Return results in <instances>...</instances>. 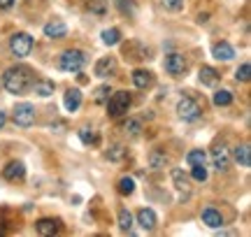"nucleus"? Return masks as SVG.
Instances as JSON below:
<instances>
[{
    "instance_id": "13",
    "label": "nucleus",
    "mask_w": 251,
    "mask_h": 237,
    "mask_svg": "<svg viewBox=\"0 0 251 237\" xmlns=\"http://www.w3.org/2000/svg\"><path fill=\"white\" fill-rule=\"evenodd\" d=\"M114 68H117V61L112 56H105V58H100L98 63H96L93 72H96V77H109V74L114 72Z\"/></svg>"
},
{
    "instance_id": "1",
    "label": "nucleus",
    "mask_w": 251,
    "mask_h": 237,
    "mask_svg": "<svg viewBox=\"0 0 251 237\" xmlns=\"http://www.w3.org/2000/svg\"><path fill=\"white\" fill-rule=\"evenodd\" d=\"M30 82H33V74H30V70H28L26 65H12V68H7L5 74H2V86H5L9 93H14V95L26 93Z\"/></svg>"
},
{
    "instance_id": "25",
    "label": "nucleus",
    "mask_w": 251,
    "mask_h": 237,
    "mask_svg": "<svg viewBox=\"0 0 251 237\" xmlns=\"http://www.w3.org/2000/svg\"><path fill=\"white\" fill-rule=\"evenodd\" d=\"M102 42L107 47H114L121 42V30L119 28H107V30H102Z\"/></svg>"
},
{
    "instance_id": "19",
    "label": "nucleus",
    "mask_w": 251,
    "mask_h": 237,
    "mask_svg": "<svg viewBox=\"0 0 251 237\" xmlns=\"http://www.w3.org/2000/svg\"><path fill=\"white\" fill-rule=\"evenodd\" d=\"M233 156H235V161L242 165V167H249L251 165V149H249V144H237L235 146V151H233Z\"/></svg>"
},
{
    "instance_id": "8",
    "label": "nucleus",
    "mask_w": 251,
    "mask_h": 237,
    "mask_svg": "<svg viewBox=\"0 0 251 237\" xmlns=\"http://www.w3.org/2000/svg\"><path fill=\"white\" fill-rule=\"evenodd\" d=\"M212 163L219 172H226L228 167H230V151L226 149L224 144H219L212 149Z\"/></svg>"
},
{
    "instance_id": "31",
    "label": "nucleus",
    "mask_w": 251,
    "mask_h": 237,
    "mask_svg": "<svg viewBox=\"0 0 251 237\" xmlns=\"http://www.w3.org/2000/svg\"><path fill=\"white\" fill-rule=\"evenodd\" d=\"M249 72H251V65L242 63L237 68V72H235V79H237V82H249Z\"/></svg>"
},
{
    "instance_id": "35",
    "label": "nucleus",
    "mask_w": 251,
    "mask_h": 237,
    "mask_svg": "<svg viewBox=\"0 0 251 237\" xmlns=\"http://www.w3.org/2000/svg\"><path fill=\"white\" fill-rule=\"evenodd\" d=\"M163 7L170 9V12H179V9H184V0H163Z\"/></svg>"
},
{
    "instance_id": "33",
    "label": "nucleus",
    "mask_w": 251,
    "mask_h": 237,
    "mask_svg": "<svg viewBox=\"0 0 251 237\" xmlns=\"http://www.w3.org/2000/svg\"><path fill=\"white\" fill-rule=\"evenodd\" d=\"M126 156V146H121V144H117V146H112L107 151V158L109 161H121Z\"/></svg>"
},
{
    "instance_id": "7",
    "label": "nucleus",
    "mask_w": 251,
    "mask_h": 237,
    "mask_svg": "<svg viewBox=\"0 0 251 237\" xmlns=\"http://www.w3.org/2000/svg\"><path fill=\"white\" fill-rule=\"evenodd\" d=\"M165 72L172 77H179L186 72V58L181 54H168L165 56Z\"/></svg>"
},
{
    "instance_id": "4",
    "label": "nucleus",
    "mask_w": 251,
    "mask_h": 237,
    "mask_svg": "<svg viewBox=\"0 0 251 237\" xmlns=\"http://www.w3.org/2000/svg\"><path fill=\"white\" fill-rule=\"evenodd\" d=\"M177 114H179L184 121H198L200 114H202V107H200V102H198L196 98L184 95V98L177 102Z\"/></svg>"
},
{
    "instance_id": "11",
    "label": "nucleus",
    "mask_w": 251,
    "mask_h": 237,
    "mask_svg": "<svg viewBox=\"0 0 251 237\" xmlns=\"http://www.w3.org/2000/svg\"><path fill=\"white\" fill-rule=\"evenodd\" d=\"M45 35L51 37V40H61V37L68 35V26L63 24L61 19H54V21L45 24Z\"/></svg>"
},
{
    "instance_id": "32",
    "label": "nucleus",
    "mask_w": 251,
    "mask_h": 237,
    "mask_svg": "<svg viewBox=\"0 0 251 237\" xmlns=\"http://www.w3.org/2000/svg\"><path fill=\"white\" fill-rule=\"evenodd\" d=\"M191 177H193L196 182H207V167H205V165H193Z\"/></svg>"
},
{
    "instance_id": "36",
    "label": "nucleus",
    "mask_w": 251,
    "mask_h": 237,
    "mask_svg": "<svg viewBox=\"0 0 251 237\" xmlns=\"http://www.w3.org/2000/svg\"><path fill=\"white\" fill-rule=\"evenodd\" d=\"M89 9L91 12H96V14H102V12H105V0H91Z\"/></svg>"
},
{
    "instance_id": "29",
    "label": "nucleus",
    "mask_w": 251,
    "mask_h": 237,
    "mask_svg": "<svg viewBox=\"0 0 251 237\" xmlns=\"http://www.w3.org/2000/svg\"><path fill=\"white\" fill-rule=\"evenodd\" d=\"M79 140L84 142V144H96V142H98V137H96V133H93L91 128H81V130H79Z\"/></svg>"
},
{
    "instance_id": "18",
    "label": "nucleus",
    "mask_w": 251,
    "mask_h": 237,
    "mask_svg": "<svg viewBox=\"0 0 251 237\" xmlns=\"http://www.w3.org/2000/svg\"><path fill=\"white\" fill-rule=\"evenodd\" d=\"M56 84L51 82V79H37L35 84H33V91L40 95V98H49L51 93H54Z\"/></svg>"
},
{
    "instance_id": "2",
    "label": "nucleus",
    "mask_w": 251,
    "mask_h": 237,
    "mask_svg": "<svg viewBox=\"0 0 251 237\" xmlns=\"http://www.w3.org/2000/svg\"><path fill=\"white\" fill-rule=\"evenodd\" d=\"M84 65H86V56L84 51L79 49H70V51H65L61 56V61H58V68H61L63 72H70V74H79L84 70Z\"/></svg>"
},
{
    "instance_id": "20",
    "label": "nucleus",
    "mask_w": 251,
    "mask_h": 237,
    "mask_svg": "<svg viewBox=\"0 0 251 237\" xmlns=\"http://www.w3.org/2000/svg\"><path fill=\"white\" fill-rule=\"evenodd\" d=\"M165 165H168V156H165V151L153 149L151 154H149V167H151V170H163Z\"/></svg>"
},
{
    "instance_id": "28",
    "label": "nucleus",
    "mask_w": 251,
    "mask_h": 237,
    "mask_svg": "<svg viewBox=\"0 0 251 237\" xmlns=\"http://www.w3.org/2000/svg\"><path fill=\"white\" fill-rule=\"evenodd\" d=\"M121 14H135V0H114Z\"/></svg>"
},
{
    "instance_id": "38",
    "label": "nucleus",
    "mask_w": 251,
    "mask_h": 237,
    "mask_svg": "<svg viewBox=\"0 0 251 237\" xmlns=\"http://www.w3.org/2000/svg\"><path fill=\"white\" fill-rule=\"evenodd\" d=\"M5 123H7V114H5V112L0 110V128L5 126Z\"/></svg>"
},
{
    "instance_id": "10",
    "label": "nucleus",
    "mask_w": 251,
    "mask_h": 237,
    "mask_svg": "<svg viewBox=\"0 0 251 237\" xmlns=\"http://www.w3.org/2000/svg\"><path fill=\"white\" fill-rule=\"evenodd\" d=\"M137 223H140V228L147 230V233H151L156 228V223H158V216H156V212L149 210V207H142V210L137 212Z\"/></svg>"
},
{
    "instance_id": "30",
    "label": "nucleus",
    "mask_w": 251,
    "mask_h": 237,
    "mask_svg": "<svg viewBox=\"0 0 251 237\" xmlns=\"http://www.w3.org/2000/svg\"><path fill=\"white\" fill-rule=\"evenodd\" d=\"M109 93H112V89H109L107 84H102V86H98V89H96V95H93V100H96V102H107Z\"/></svg>"
},
{
    "instance_id": "6",
    "label": "nucleus",
    "mask_w": 251,
    "mask_h": 237,
    "mask_svg": "<svg viewBox=\"0 0 251 237\" xmlns=\"http://www.w3.org/2000/svg\"><path fill=\"white\" fill-rule=\"evenodd\" d=\"M9 49L17 58H26L30 54V49H33V37L28 33H14L12 40H9Z\"/></svg>"
},
{
    "instance_id": "15",
    "label": "nucleus",
    "mask_w": 251,
    "mask_h": 237,
    "mask_svg": "<svg viewBox=\"0 0 251 237\" xmlns=\"http://www.w3.org/2000/svg\"><path fill=\"white\" fill-rule=\"evenodd\" d=\"M212 56H214L216 61H230L235 56V49L228 42H216L214 47H212Z\"/></svg>"
},
{
    "instance_id": "37",
    "label": "nucleus",
    "mask_w": 251,
    "mask_h": 237,
    "mask_svg": "<svg viewBox=\"0 0 251 237\" xmlns=\"http://www.w3.org/2000/svg\"><path fill=\"white\" fill-rule=\"evenodd\" d=\"M14 5V0H0V9H9Z\"/></svg>"
},
{
    "instance_id": "5",
    "label": "nucleus",
    "mask_w": 251,
    "mask_h": 237,
    "mask_svg": "<svg viewBox=\"0 0 251 237\" xmlns=\"http://www.w3.org/2000/svg\"><path fill=\"white\" fill-rule=\"evenodd\" d=\"M12 121L19 128H30L35 123V107L30 102H19L14 107V112H12Z\"/></svg>"
},
{
    "instance_id": "16",
    "label": "nucleus",
    "mask_w": 251,
    "mask_h": 237,
    "mask_svg": "<svg viewBox=\"0 0 251 237\" xmlns=\"http://www.w3.org/2000/svg\"><path fill=\"white\" fill-rule=\"evenodd\" d=\"M35 230L40 233V235H54V233H58V221L56 219H40L35 223Z\"/></svg>"
},
{
    "instance_id": "12",
    "label": "nucleus",
    "mask_w": 251,
    "mask_h": 237,
    "mask_svg": "<svg viewBox=\"0 0 251 237\" xmlns=\"http://www.w3.org/2000/svg\"><path fill=\"white\" fill-rule=\"evenodd\" d=\"M63 105L68 112H77L81 105V91L79 89H68L65 95H63Z\"/></svg>"
},
{
    "instance_id": "34",
    "label": "nucleus",
    "mask_w": 251,
    "mask_h": 237,
    "mask_svg": "<svg viewBox=\"0 0 251 237\" xmlns=\"http://www.w3.org/2000/svg\"><path fill=\"white\" fill-rule=\"evenodd\" d=\"M126 133H130V135H140V130H142V123L137 121V118H130L128 123H126Z\"/></svg>"
},
{
    "instance_id": "26",
    "label": "nucleus",
    "mask_w": 251,
    "mask_h": 237,
    "mask_svg": "<svg viewBox=\"0 0 251 237\" xmlns=\"http://www.w3.org/2000/svg\"><path fill=\"white\" fill-rule=\"evenodd\" d=\"M117 191L121 193V195H130V193L135 191V179L133 177H121L117 184Z\"/></svg>"
},
{
    "instance_id": "9",
    "label": "nucleus",
    "mask_w": 251,
    "mask_h": 237,
    "mask_svg": "<svg viewBox=\"0 0 251 237\" xmlns=\"http://www.w3.org/2000/svg\"><path fill=\"white\" fill-rule=\"evenodd\" d=\"M2 177L7 182H19V179L26 177V165L21 163V161H12V163H7L2 167Z\"/></svg>"
},
{
    "instance_id": "24",
    "label": "nucleus",
    "mask_w": 251,
    "mask_h": 237,
    "mask_svg": "<svg viewBox=\"0 0 251 237\" xmlns=\"http://www.w3.org/2000/svg\"><path fill=\"white\" fill-rule=\"evenodd\" d=\"M186 163L193 167V165H205L207 163V154L202 149H193V151H188L186 154Z\"/></svg>"
},
{
    "instance_id": "3",
    "label": "nucleus",
    "mask_w": 251,
    "mask_h": 237,
    "mask_svg": "<svg viewBox=\"0 0 251 237\" xmlns=\"http://www.w3.org/2000/svg\"><path fill=\"white\" fill-rule=\"evenodd\" d=\"M130 107V93L128 91H117L114 95L107 98V114L109 117H124Z\"/></svg>"
},
{
    "instance_id": "21",
    "label": "nucleus",
    "mask_w": 251,
    "mask_h": 237,
    "mask_svg": "<svg viewBox=\"0 0 251 237\" xmlns=\"http://www.w3.org/2000/svg\"><path fill=\"white\" fill-rule=\"evenodd\" d=\"M172 179H175V186H177L179 191L188 193V189H191V179H188L186 174H184V170L175 167V170H172Z\"/></svg>"
},
{
    "instance_id": "17",
    "label": "nucleus",
    "mask_w": 251,
    "mask_h": 237,
    "mask_svg": "<svg viewBox=\"0 0 251 237\" xmlns=\"http://www.w3.org/2000/svg\"><path fill=\"white\" fill-rule=\"evenodd\" d=\"M198 77H200V84H205V86H214L219 82V72H216L214 68H209V65H202Z\"/></svg>"
},
{
    "instance_id": "22",
    "label": "nucleus",
    "mask_w": 251,
    "mask_h": 237,
    "mask_svg": "<svg viewBox=\"0 0 251 237\" xmlns=\"http://www.w3.org/2000/svg\"><path fill=\"white\" fill-rule=\"evenodd\" d=\"M151 72H147V70H135L133 72V84L137 89H147V86H151Z\"/></svg>"
},
{
    "instance_id": "27",
    "label": "nucleus",
    "mask_w": 251,
    "mask_h": 237,
    "mask_svg": "<svg viewBox=\"0 0 251 237\" xmlns=\"http://www.w3.org/2000/svg\"><path fill=\"white\" fill-rule=\"evenodd\" d=\"M119 228L124 230V233H130V228H133V214L128 210L119 212Z\"/></svg>"
},
{
    "instance_id": "14",
    "label": "nucleus",
    "mask_w": 251,
    "mask_h": 237,
    "mask_svg": "<svg viewBox=\"0 0 251 237\" xmlns=\"http://www.w3.org/2000/svg\"><path fill=\"white\" fill-rule=\"evenodd\" d=\"M202 223L209 226V228H221L224 226V216L214 207H207V210H202Z\"/></svg>"
},
{
    "instance_id": "23",
    "label": "nucleus",
    "mask_w": 251,
    "mask_h": 237,
    "mask_svg": "<svg viewBox=\"0 0 251 237\" xmlns=\"http://www.w3.org/2000/svg\"><path fill=\"white\" fill-rule=\"evenodd\" d=\"M212 102H214L216 107H228V105L233 102V93L226 91V89H219V91H214V95H212Z\"/></svg>"
}]
</instances>
